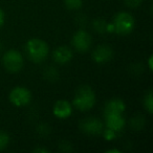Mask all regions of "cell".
Instances as JSON below:
<instances>
[{
  "instance_id": "cell-8",
  "label": "cell",
  "mask_w": 153,
  "mask_h": 153,
  "mask_svg": "<svg viewBox=\"0 0 153 153\" xmlns=\"http://www.w3.org/2000/svg\"><path fill=\"white\" fill-rule=\"evenodd\" d=\"M105 124L106 128H109L115 132H120L125 127L126 120L123 113H108L105 114Z\"/></svg>"
},
{
  "instance_id": "cell-9",
  "label": "cell",
  "mask_w": 153,
  "mask_h": 153,
  "mask_svg": "<svg viewBox=\"0 0 153 153\" xmlns=\"http://www.w3.org/2000/svg\"><path fill=\"white\" fill-rule=\"evenodd\" d=\"M113 57V51L108 45H100L92 53V59L96 63L103 64L110 61Z\"/></svg>"
},
{
  "instance_id": "cell-15",
  "label": "cell",
  "mask_w": 153,
  "mask_h": 153,
  "mask_svg": "<svg viewBox=\"0 0 153 153\" xmlns=\"http://www.w3.org/2000/svg\"><path fill=\"white\" fill-rule=\"evenodd\" d=\"M10 143V135L4 131H0V151L4 150Z\"/></svg>"
},
{
  "instance_id": "cell-2",
  "label": "cell",
  "mask_w": 153,
  "mask_h": 153,
  "mask_svg": "<svg viewBox=\"0 0 153 153\" xmlns=\"http://www.w3.org/2000/svg\"><path fill=\"white\" fill-rule=\"evenodd\" d=\"M25 51L30 61L34 63H41L48 56L49 47L45 41L41 40V39L33 38L27 41Z\"/></svg>"
},
{
  "instance_id": "cell-1",
  "label": "cell",
  "mask_w": 153,
  "mask_h": 153,
  "mask_svg": "<svg viewBox=\"0 0 153 153\" xmlns=\"http://www.w3.org/2000/svg\"><path fill=\"white\" fill-rule=\"evenodd\" d=\"M94 104H96V94L91 87L83 85L78 88L72 101V105L74 106V108L84 112V111L90 110L94 106Z\"/></svg>"
},
{
  "instance_id": "cell-13",
  "label": "cell",
  "mask_w": 153,
  "mask_h": 153,
  "mask_svg": "<svg viewBox=\"0 0 153 153\" xmlns=\"http://www.w3.org/2000/svg\"><path fill=\"white\" fill-rule=\"evenodd\" d=\"M144 107L149 113L153 112V98H152V91H149L146 94L144 99Z\"/></svg>"
},
{
  "instance_id": "cell-3",
  "label": "cell",
  "mask_w": 153,
  "mask_h": 153,
  "mask_svg": "<svg viewBox=\"0 0 153 153\" xmlns=\"http://www.w3.org/2000/svg\"><path fill=\"white\" fill-rule=\"evenodd\" d=\"M112 24L115 34L120 35V36H127L134 30L135 20L131 14L121 12L115 15Z\"/></svg>"
},
{
  "instance_id": "cell-17",
  "label": "cell",
  "mask_w": 153,
  "mask_h": 153,
  "mask_svg": "<svg viewBox=\"0 0 153 153\" xmlns=\"http://www.w3.org/2000/svg\"><path fill=\"white\" fill-rule=\"evenodd\" d=\"M94 28L98 30L99 33H103V32H106V26H107V23L102 19H97L94 23Z\"/></svg>"
},
{
  "instance_id": "cell-11",
  "label": "cell",
  "mask_w": 153,
  "mask_h": 153,
  "mask_svg": "<svg viewBox=\"0 0 153 153\" xmlns=\"http://www.w3.org/2000/svg\"><path fill=\"white\" fill-rule=\"evenodd\" d=\"M72 57H74V53H72L71 48L68 46H65V45L57 47L53 53V61L58 64L68 63V62L71 61Z\"/></svg>"
},
{
  "instance_id": "cell-5",
  "label": "cell",
  "mask_w": 153,
  "mask_h": 153,
  "mask_svg": "<svg viewBox=\"0 0 153 153\" xmlns=\"http://www.w3.org/2000/svg\"><path fill=\"white\" fill-rule=\"evenodd\" d=\"M10 102L16 107L27 106L32 101V92L25 87L18 86L10 92Z\"/></svg>"
},
{
  "instance_id": "cell-12",
  "label": "cell",
  "mask_w": 153,
  "mask_h": 153,
  "mask_svg": "<svg viewBox=\"0 0 153 153\" xmlns=\"http://www.w3.org/2000/svg\"><path fill=\"white\" fill-rule=\"evenodd\" d=\"M126 109V105L121 99H112L108 101L105 105L104 114L108 113H124Z\"/></svg>"
},
{
  "instance_id": "cell-10",
  "label": "cell",
  "mask_w": 153,
  "mask_h": 153,
  "mask_svg": "<svg viewBox=\"0 0 153 153\" xmlns=\"http://www.w3.org/2000/svg\"><path fill=\"white\" fill-rule=\"evenodd\" d=\"M53 115L58 119H67L72 113V106L68 101L66 100H59L56 102L53 108Z\"/></svg>"
},
{
  "instance_id": "cell-4",
  "label": "cell",
  "mask_w": 153,
  "mask_h": 153,
  "mask_svg": "<svg viewBox=\"0 0 153 153\" xmlns=\"http://www.w3.org/2000/svg\"><path fill=\"white\" fill-rule=\"evenodd\" d=\"M23 57L16 49H10V51H5L2 57L3 66L7 71L12 72V74L19 72L23 67Z\"/></svg>"
},
{
  "instance_id": "cell-21",
  "label": "cell",
  "mask_w": 153,
  "mask_h": 153,
  "mask_svg": "<svg viewBox=\"0 0 153 153\" xmlns=\"http://www.w3.org/2000/svg\"><path fill=\"white\" fill-rule=\"evenodd\" d=\"M34 152H48V150L47 149H45V148H36V149H34Z\"/></svg>"
},
{
  "instance_id": "cell-6",
  "label": "cell",
  "mask_w": 153,
  "mask_h": 153,
  "mask_svg": "<svg viewBox=\"0 0 153 153\" xmlns=\"http://www.w3.org/2000/svg\"><path fill=\"white\" fill-rule=\"evenodd\" d=\"M72 46L79 53H85L90 48L92 43L91 36L89 33H87L84 30H79L74 33V37H72Z\"/></svg>"
},
{
  "instance_id": "cell-20",
  "label": "cell",
  "mask_w": 153,
  "mask_h": 153,
  "mask_svg": "<svg viewBox=\"0 0 153 153\" xmlns=\"http://www.w3.org/2000/svg\"><path fill=\"white\" fill-rule=\"evenodd\" d=\"M152 62H153V56L151 55L148 59V67H149V70H152L153 66H152Z\"/></svg>"
},
{
  "instance_id": "cell-19",
  "label": "cell",
  "mask_w": 153,
  "mask_h": 153,
  "mask_svg": "<svg viewBox=\"0 0 153 153\" xmlns=\"http://www.w3.org/2000/svg\"><path fill=\"white\" fill-rule=\"evenodd\" d=\"M4 21H5V14L2 10L0 9V27L4 24Z\"/></svg>"
},
{
  "instance_id": "cell-18",
  "label": "cell",
  "mask_w": 153,
  "mask_h": 153,
  "mask_svg": "<svg viewBox=\"0 0 153 153\" xmlns=\"http://www.w3.org/2000/svg\"><path fill=\"white\" fill-rule=\"evenodd\" d=\"M143 0H125V3L127 7H132V9H134V7H137L140 5V3H142Z\"/></svg>"
},
{
  "instance_id": "cell-22",
  "label": "cell",
  "mask_w": 153,
  "mask_h": 153,
  "mask_svg": "<svg viewBox=\"0 0 153 153\" xmlns=\"http://www.w3.org/2000/svg\"><path fill=\"white\" fill-rule=\"evenodd\" d=\"M107 153H111V152H115V153H120L121 151L119 150V149H109V150L106 151Z\"/></svg>"
},
{
  "instance_id": "cell-14",
  "label": "cell",
  "mask_w": 153,
  "mask_h": 153,
  "mask_svg": "<svg viewBox=\"0 0 153 153\" xmlns=\"http://www.w3.org/2000/svg\"><path fill=\"white\" fill-rule=\"evenodd\" d=\"M64 3L68 10H72V11L81 9L82 4H83L82 0H64Z\"/></svg>"
},
{
  "instance_id": "cell-7",
  "label": "cell",
  "mask_w": 153,
  "mask_h": 153,
  "mask_svg": "<svg viewBox=\"0 0 153 153\" xmlns=\"http://www.w3.org/2000/svg\"><path fill=\"white\" fill-rule=\"evenodd\" d=\"M80 128L82 131L90 135H99L103 132V123L96 117H88L81 122Z\"/></svg>"
},
{
  "instance_id": "cell-16",
  "label": "cell",
  "mask_w": 153,
  "mask_h": 153,
  "mask_svg": "<svg viewBox=\"0 0 153 153\" xmlns=\"http://www.w3.org/2000/svg\"><path fill=\"white\" fill-rule=\"evenodd\" d=\"M102 133H103V136H104V138L106 140H112L117 137V132L113 131V130L109 129V128H105V129H103Z\"/></svg>"
}]
</instances>
